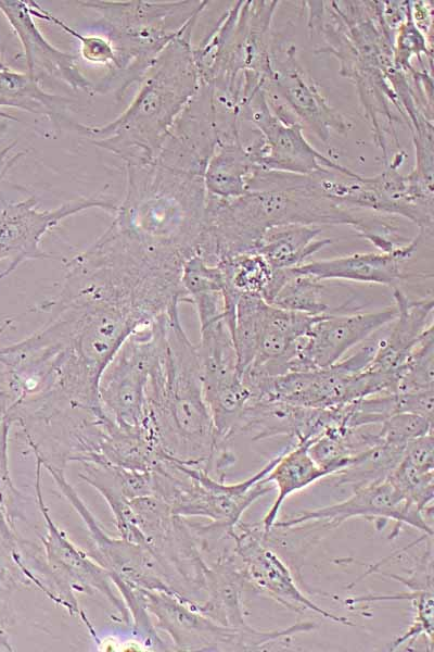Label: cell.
I'll use <instances>...</instances> for the list:
<instances>
[{"instance_id":"35","label":"cell","mask_w":434,"mask_h":652,"mask_svg":"<svg viewBox=\"0 0 434 652\" xmlns=\"http://www.w3.org/2000/svg\"><path fill=\"white\" fill-rule=\"evenodd\" d=\"M12 423L0 408V512L14 521L20 515L17 503L22 494L14 487L9 469V436Z\"/></svg>"},{"instance_id":"7","label":"cell","mask_w":434,"mask_h":652,"mask_svg":"<svg viewBox=\"0 0 434 652\" xmlns=\"http://www.w3.org/2000/svg\"><path fill=\"white\" fill-rule=\"evenodd\" d=\"M276 457L250 478L233 484L218 480L201 468L164 457L152 471L154 496L167 502L173 514L207 518L214 527L229 535L245 511L275 489L263 478L273 466Z\"/></svg>"},{"instance_id":"18","label":"cell","mask_w":434,"mask_h":652,"mask_svg":"<svg viewBox=\"0 0 434 652\" xmlns=\"http://www.w3.org/2000/svg\"><path fill=\"white\" fill-rule=\"evenodd\" d=\"M196 347L204 398L208 409L228 410L250 397L239 371L238 355L225 315L200 323Z\"/></svg>"},{"instance_id":"6","label":"cell","mask_w":434,"mask_h":652,"mask_svg":"<svg viewBox=\"0 0 434 652\" xmlns=\"http://www.w3.org/2000/svg\"><path fill=\"white\" fill-rule=\"evenodd\" d=\"M94 25L115 51V64L95 83V93L113 91L120 100L138 85L159 53L206 8L207 1L84 0Z\"/></svg>"},{"instance_id":"22","label":"cell","mask_w":434,"mask_h":652,"mask_svg":"<svg viewBox=\"0 0 434 652\" xmlns=\"http://www.w3.org/2000/svg\"><path fill=\"white\" fill-rule=\"evenodd\" d=\"M393 297L397 315L393 322L374 334V355L365 371L392 374L397 372L413 348L433 327V298L409 299L396 287Z\"/></svg>"},{"instance_id":"30","label":"cell","mask_w":434,"mask_h":652,"mask_svg":"<svg viewBox=\"0 0 434 652\" xmlns=\"http://www.w3.org/2000/svg\"><path fill=\"white\" fill-rule=\"evenodd\" d=\"M406 444L381 442L355 456L344 469L328 476L334 486L353 490L387 478L399 464Z\"/></svg>"},{"instance_id":"29","label":"cell","mask_w":434,"mask_h":652,"mask_svg":"<svg viewBox=\"0 0 434 652\" xmlns=\"http://www.w3.org/2000/svg\"><path fill=\"white\" fill-rule=\"evenodd\" d=\"M224 280L225 301L237 302L240 296L266 293L275 269L258 252H246L230 256L216 264Z\"/></svg>"},{"instance_id":"32","label":"cell","mask_w":434,"mask_h":652,"mask_svg":"<svg viewBox=\"0 0 434 652\" xmlns=\"http://www.w3.org/2000/svg\"><path fill=\"white\" fill-rule=\"evenodd\" d=\"M27 3L33 17L49 22L77 39L79 42L80 55L85 61L95 65H104L107 70H111L114 66L115 51L111 42L104 36L82 34L53 15L37 1L27 0Z\"/></svg>"},{"instance_id":"33","label":"cell","mask_w":434,"mask_h":652,"mask_svg":"<svg viewBox=\"0 0 434 652\" xmlns=\"http://www.w3.org/2000/svg\"><path fill=\"white\" fill-rule=\"evenodd\" d=\"M414 617L410 626L391 643L388 651H394L405 643H412L419 637L426 639L429 651L433 650V589L419 590L410 600Z\"/></svg>"},{"instance_id":"27","label":"cell","mask_w":434,"mask_h":652,"mask_svg":"<svg viewBox=\"0 0 434 652\" xmlns=\"http://www.w3.org/2000/svg\"><path fill=\"white\" fill-rule=\"evenodd\" d=\"M320 226L289 224L272 227L263 235L256 252L273 269L295 268L332 241L319 238Z\"/></svg>"},{"instance_id":"36","label":"cell","mask_w":434,"mask_h":652,"mask_svg":"<svg viewBox=\"0 0 434 652\" xmlns=\"http://www.w3.org/2000/svg\"><path fill=\"white\" fill-rule=\"evenodd\" d=\"M401 459L414 467L434 471L433 431L409 441Z\"/></svg>"},{"instance_id":"17","label":"cell","mask_w":434,"mask_h":652,"mask_svg":"<svg viewBox=\"0 0 434 652\" xmlns=\"http://www.w3.org/2000/svg\"><path fill=\"white\" fill-rule=\"evenodd\" d=\"M396 315L397 309L393 305L374 312L319 316L303 337L290 372L326 368L337 363Z\"/></svg>"},{"instance_id":"13","label":"cell","mask_w":434,"mask_h":652,"mask_svg":"<svg viewBox=\"0 0 434 652\" xmlns=\"http://www.w3.org/2000/svg\"><path fill=\"white\" fill-rule=\"evenodd\" d=\"M228 538L234 543L232 551L241 563L246 584L253 589L292 612L310 611L331 622L355 626L350 619L319 606L302 591L292 569L268 543L260 524L240 522Z\"/></svg>"},{"instance_id":"34","label":"cell","mask_w":434,"mask_h":652,"mask_svg":"<svg viewBox=\"0 0 434 652\" xmlns=\"http://www.w3.org/2000/svg\"><path fill=\"white\" fill-rule=\"evenodd\" d=\"M432 431V419L412 413L394 414L381 423L379 428L383 442L397 444H407Z\"/></svg>"},{"instance_id":"12","label":"cell","mask_w":434,"mask_h":652,"mask_svg":"<svg viewBox=\"0 0 434 652\" xmlns=\"http://www.w3.org/2000/svg\"><path fill=\"white\" fill-rule=\"evenodd\" d=\"M41 462L36 457L35 492L39 512L44 521L41 544L47 565L60 589L77 615L85 624L89 622L79 607L74 591L86 594L102 593L120 613L130 620L128 610L108 572L71 541L67 535L54 523L44 502L41 486Z\"/></svg>"},{"instance_id":"8","label":"cell","mask_w":434,"mask_h":652,"mask_svg":"<svg viewBox=\"0 0 434 652\" xmlns=\"http://www.w3.org/2000/svg\"><path fill=\"white\" fill-rule=\"evenodd\" d=\"M141 605L154 619L155 629L168 635L177 651H268L288 648L292 637L310 632L312 622H298L281 629L248 626L232 628L200 612L192 602L176 594L136 588Z\"/></svg>"},{"instance_id":"16","label":"cell","mask_w":434,"mask_h":652,"mask_svg":"<svg viewBox=\"0 0 434 652\" xmlns=\"http://www.w3.org/2000/svg\"><path fill=\"white\" fill-rule=\"evenodd\" d=\"M279 58L270 51V73L264 89L276 96L304 127L328 142L333 133L345 134L350 124L323 97L314 79L295 55V47L286 46Z\"/></svg>"},{"instance_id":"4","label":"cell","mask_w":434,"mask_h":652,"mask_svg":"<svg viewBox=\"0 0 434 652\" xmlns=\"http://www.w3.org/2000/svg\"><path fill=\"white\" fill-rule=\"evenodd\" d=\"M196 21L155 59L124 112L104 125L76 123L73 129L124 164L154 161L175 121L201 86L191 43Z\"/></svg>"},{"instance_id":"19","label":"cell","mask_w":434,"mask_h":652,"mask_svg":"<svg viewBox=\"0 0 434 652\" xmlns=\"http://www.w3.org/2000/svg\"><path fill=\"white\" fill-rule=\"evenodd\" d=\"M0 12L17 36L27 65V73L40 79L56 78L73 90L95 93V86L79 70L77 57L54 47L42 35L29 12L27 0H0Z\"/></svg>"},{"instance_id":"21","label":"cell","mask_w":434,"mask_h":652,"mask_svg":"<svg viewBox=\"0 0 434 652\" xmlns=\"http://www.w3.org/2000/svg\"><path fill=\"white\" fill-rule=\"evenodd\" d=\"M425 237L418 235L391 251L354 253L328 260L305 262L293 268L297 273L323 280H346L398 287L407 277L405 267Z\"/></svg>"},{"instance_id":"2","label":"cell","mask_w":434,"mask_h":652,"mask_svg":"<svg viewBox=\"0 0 434 652\" xmlns=\"http://www.w3.org/2000/svg\"><path fill=\"white\" fill-rule=\"evenodd\" d=\"M40 310L50 318L30 338L48 368L46 396L99 406L103 369L126 338L152 319L116 303L79 297L56 296Z\"/></svg>"},{"instance_id":"9","label":"cell","mask_w":434,"mask_h":652,"mask_svg":"<svg viewBox=\"0 0 434 652\" xmlns=\"http://www.w3.org/2000/svg\"><path fill=\"white\" fill-rule=\"evenodd\" d=\"M166 313L132 331L100 376V405L123 430L150 436L148 391Z\"/></svg>"},{"instance_id":"23","label":"cell","mask_w":434,"mask_h":652,"mask_svg":"<svg viewBox=\"0 0 434 652\" xmlns=\"http://www.w3.org/2000/svg\"><path fill=\"white\" fill-rule=\"evenodd\" d=\"M246 585L240 561L233 551L225 550L208 562L205 570L204 598L194 606L215 622L232 628L251 626L243 609Z\"/></svg>"},{"instance_id":"20","label":"cell","mask_w":434,"mask_h":652,"mask_svg":"<svg viewBox=\"0 0 434 652\" xmlns=\"http://www.w3.org/2000/svg\"><path fill=\"white\" fill-rule=\"evenodd\" d=\"M333 425H341L339 408L319 410L254 398L241 416L238 434L251 435L253 441L279 436L311 440Z\"/></svg>"},{"instance_id":"25","label":"cell","mask_w":434,"mask_h":652,"mask_svg":"<svg viewBox=\"0 0 434 652\" xmlns=\"http://www.w3.org/2000/svg\"><path fill=\"white\" fill-rule=\"evenodd\" d=\"M72 104H74L72 99L47 92L39 80L27 72H17L10 66L0 71V121H18L1 110V108H13L44 115L60 125Z\"/></svg>"},{"instance_id":"39","label":"cell","mask_w":434,"mask_h":652,"mask_svg":"<svg viewBox=\"0 0 434 652\" xmlns=\"http://www.w3.org/2000/svg\"><path fill=\"white\" fill-rule=\"evenodd\" d=\"M8 67H9V65H7V64H5V63H4V62H3V61L0 59V71H1V70H4V68H8Z\"/></svg>"},{"instance_id":"24","label":"cell","mask_w":434,"mask_h":652,"mask_svg":"<svg viewBox=\"0 0 434 652\" xmlns=\"http://www.w3.org/2000/svg\"><path fill=\"white\" fill-rule=\"evenodd\" d=\"M328 476L311 459L306 439L297 440L292 448L277 455L273 466L263 478L277 489V497L260 524L264 532L271 531L286 498Z\"/></svg>"},{"instance_id":"15","label":"cell","mask_w":434,"mask_h":652,"mask_svg":"<svg viewBox=\"0 0 434 652\" xmlns=\"http://www.w3.org/2000/svg\"><path fill=\"white\" fill-rule=\"evenodd\" d=\"M355 517L374 521L379 529H382L387 521H394L391 539L399 535L403 525H409L423 535L433 536L432 523L427 522V516L410 507L388 477L354 489L353 494L344 501L277 521L272 529H293L309 523H321L323 529H331Z\"/></svg>"},{"instance_id":"28","label":"cell","mask_w":434,"mask_h":652,"mask_svg":"<svg viewBox=\"0 0 434 652\" xmlns=\"http://www.w3.org/2000/svg\"><path fill=\"white\" fill-rule=\"evenodd\" d=\"M322 281L297 273L293 268L275 269L272 280L263 299L277 308L311 316L330 313L322 299Z\"/></svg>"},{"instance_id":"10","label":"cell","mask_w":434,"mask_h":652,"mask_svg":"<svg viewBox=\"0 0 434 652\" xmlns=\"http://www.w3.org/2000/svg\"><path fill=\"white\" fill-rule=\"evenodd\" d=\"M241 115L257 129L259 137L247 145L257 166L267 171L309 175L326 170L354 172L318 152L303 135V126L291 114L275 113L264 87L253 92Z\"/></svg>"},{"instance_id":"38","label":"cell","mask_w":434,"mask_h":652,"mask_svg":"<svg viewBox=\"0 0 434 652\" xmlns=\"http://www.w3.org/2000/svg\"><path fill=\"white\" fill-rule=\"evenodd\" d=\"M7 129H8L7 121H0V140L4 136Z\"/></svg>"},{"instance_id":"31","label":"cell","mask_w":434,"mask_h":652,"mask_svg":"<svg viewBox=\"0 0 434 652\" xmlns=\"http://www.w3.org/2000/svg\"><path fill=\"white\" fill-rule=\"evenodd\" d=\"M434 338L433 327L420 339L397 372L395 393L433 390Z\"/></svg>"},{"instance_id":"5","label":"cell","mask_w":434,"mask_h":652,"mask_svg":"<svg viewBox=\"0 0 434 652\" xmlns=\"http://www.w3.org/2000/svg\"><path fill=\"white\" fill-rule=\"evenodd\" d=\"M348 225L367 240L382 221L301 189L251 190L224 199L206 193L202 258L216 265L230 256L256 250L266 230L281 225Z\"/></svg>"},{"instance_id":"26","label":"cell","mask_w":434,"mask_h":652,"mask_svg":"<svg viewBox=\"0 0 434 652\" xmlns=\"http://www.w3.org/2000/svg\"><path fill=\"white\" fill-rule=\"evenodd\" d=\"M257 168L240 139L218 141L203 175L206 193L224 199L241 197L248 191V179Z\"/></svg>"},{"instance_id":"1","label":"cell","mask_w":434,"mask_h":652,"mask_svg":"<svg viewBox=\"0 0 434 652\" xmlns=\"http://www.w3.org/2000/svg\"><path fill=\"white\" fill-rule=\"evenodd\" d=\"M125 193L112 223L66 263L64 276L155 317L189 303L181 276L203 238V174L157 159L125 164Z\"/></svg>"},{"instance_id":"3","label":"cell","mask_w":434,"mask_h":652,"mask_svg":"<svg viewBox=\"0 0 434 652\" xmlns=\"http://www.w3.org/2000/svg\"><path fill=\"white\" fill-rule=\"evenodd\" d=\"M148 430L165 457L206 473L219 450L197 350L182 327L178 308L164 319L148 391Z\"/></svg>"},{"instance_id":"14","label":"cell","mask_w":434,"mask_h":652,"mask_svg":"<svg viewBox=\"0 0 434 652\" xmlns=\"http://www.w3.org/2000/svg\"><path fill=\"white\" fill-rule=\"evenodd\" d=\"M116 206L115 201L103 198H81L51 210L39 209L35 196L4 202L0 210V262L7 261L8 266L0 273V279L26 261L51 259L52 255L41 247V241L50 229L64 220L91 209L112 213Z\"/></svg>"},{"instance_id":"11","label":"cell","mask_w":434,"mask_h":652,"mask_svg":"<svg viewBox=\"0 0 434 652\" xmlns=\"http://www.w3.org/2000/svg\"><path fill=\"white\" fill-rule=\"evenodd\" d=\"M37 457V456H36ZM39 459V457H37ZM41 462L61 493L78 513L92 541L89 555L111 575L116 588L129 585L133 588L166 591L174 594L170 577L155 553L144 546L105 532L74 488L66 480L63 469Z\"/></svg>"},{"instance_id":"37","label":"cell","mask_w":434,"mask_h":652,"mask_svg":"<svg viewBox=\"0 0 434 652\" xmlns=\"http://www.w3.org/2000/svg\"><path fill=\"white\" fill-rule=\"evenodd\" d=\"M15 147L16 141L0 147V181L4 178L8 172L20 161V159L26 154V151L13 152Z\"/></svg>"}]
</instances>
